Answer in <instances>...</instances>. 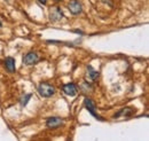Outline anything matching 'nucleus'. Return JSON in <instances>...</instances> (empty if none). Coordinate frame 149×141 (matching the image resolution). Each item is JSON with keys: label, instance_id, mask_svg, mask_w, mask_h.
Wrapping results in <instances>:
<instances>
[{"label": "nucleus", "instance_id": "nucleus-13", "mask_svg": "<svg viewBox=\"0 0 149 141\" xmlns=\"http://www.w3.org/2000/svg\"><path fill=\"white\" fill-rule=\"evenodd\" d=\"M1 27H2V22L0 21V28H1Z\"/></svg>", "mask_w": 149, "mask_h": 141}, {"label": "nucleus", "instance_id": "nucleus-5", "mask_svg": "<svg viewBox=\"0 0 149 141\" xmlns=\"http://www.w3.org/2000/svg\"><path fill=\"white\" fill-rule=\"evenodd\" d=\"M49 18H51V21H53V22H57V21L62 20V18H63V13H62L61 8L57 7V6L52 7L51 10H49Z\"/></svg>", "mask_w": 149, "mask_h": 141}, {"label": "nucleus", "instance_id": "nucleus-8", "mask_svg": "<svg viewBox=\"0 0 149 141\" xmlns=\"http://www.w3.org/2000/svg\"><path fill=\"white\" fill-rule=\"evenodd\" d=\"M99 78V72L94 70L91 66L87 67V71H86V80L87 82H95Z\"/></svg>", "mask_w": 149, "mask_h": 141}, {"label": "nucleus", "instance_id": "nucleus-11", "mask_svg": "<svg viewBox=\"0 0 149 141\" xmlns=\"http://www.w3.org/2000/svg\"><path fill=\"white\" fill-rule=\"evenodd\" d=\"M81 88H83V92H87V91H91L92 87L88 85V82L87 83H84L83 85H81Z\"/></svg>", "mask_w": 149, "mask_h": 141}, {"label": "nucleus", "instance_id": "nucleus-10", "mask_svg": "<svg viewBox=\"0 0 149 141\" xmlns=\"http://www.w3.org/2000/svg\"><path fill=\"white\" fill-rule=\"evenodd\" d=\"M32 95L31 94H25V95H23L22 98H21V105L22 106H26V103L30 101V98H31Z\"/></svg>", "mask_w": 149, "mask_h": 141}, {"label": "nucleus", "instance_id": "nucleus-9", "mask_svg": "<svg viewBox=\"0 0 149 141\" xmlns=\"http://www.w3.org/2000/svg\"><path fill=\"white\" fill-rule=\"evenodd\" d=\"M5 67H6V69L8 72H15V69H16V67H15V60L13 59V57H6L5 59Z\"/></svg>", "mask_w": 149, "mask_h": 141}, {"label": "nucleus", "instance_id": "nucleus-3", "mask_svg": "<svg viewBox=\"0 0 149 141\" xmlns=\"http://www.w3.org/2000/svg\"><path fill=\"white\" fill-rule=\"evenodd\" d=\"M63 124H64V121L60 117H49L46 121V126L48 128H57V127H61Z\"/></svg>", "mask_w": 149, "mask_h": 141}, {"label": "nucleus", "instance_id": "nucleus-12", "mask_svg": "<svg viewBox=\"0 0 149 141\" xmlns=\"http://www.w3.org/2000/svg\"><path fill=\"white\" fill-rule=\"evenodd\" d=\"M40 3H42V5H46V2H47V0H38Z\"/></svg>", "mask_w": 149, "mask_h": 141}, {"label": "nucleus", "instance_id": "nucleus-6", "mask_svg": "<svg viewBox=\"0 0 149 141\" xmlns=\"http://www.w3.org/2000/svg\"><path fill=\"white\" fill-rule=\"evenodd\" d=\"M38 60H39L38 54L35 53V52H30L23 57V63L26 64V66H32V64L37 63Z\"/></svg>", "mask_w": 149, "mask_h": 141}, {"label": "nucleus", "instance_id": "nucleus-1", "mask_svg": "<svg viewBox=\"0 0 149 141\" xmlns=\"http://www.w3.org/2000/svg\"><path fill=\"white\" fill-rule=\"evenodd\" d=\"M38 93L42 98H51L55 94V87L48 83H40L38 86Z\"/></svg>", "mask_w": 149, "mask_h": 141}, {"label": "nucleus", "instance_id": "nucleus-2", "mask_svg": "<svg viewBox=\"0 0 149 141\" xmlns=\"http://www.w3.org/2000/svg\"><path fill=\"white\" fill-rule=\"evenodd\" d=\"M84 105H85V108L87 109V111L94 116L96 119H100V121H103V118H101L96 112H95V105H94V102L91 100V99H88V98H86L85 99V101H84Z\"/></svg>", "mask_w": 149, "mask_h": 141}, {"label": "nucleus", "instance_id": "nucleus-7", "mask_svg": "<svg viewBox=\"0 0 149 141\" xmlns=\"http://www.w3.org/2000/svg\"><path fill=\"white\" fill-rule=\"evenodd\" d=\"M63 92L67 94V95H69V96H74L76 94H77V86L74 85V83H69V84H65L64 86H63Z\"/></svg>", "mask_w": 149, "mask_h": 141}, {"label": "nucleus", "instance_id": "nucleus-4", "mask_svg": "<svg viewBox=\"0 0 149 141\" xmlns=\"http://www.w3.org/2000/svg\"><path fill=\"white\" fill-rule=\"evenodd\" d=\"M68 9L70 10V13L72 15H78L79 13H81L83 10V7H81V3L77 0H71L68 5Z\"/></svg>", "mask_w": 149, "mask_h": 141}]
</instances>
